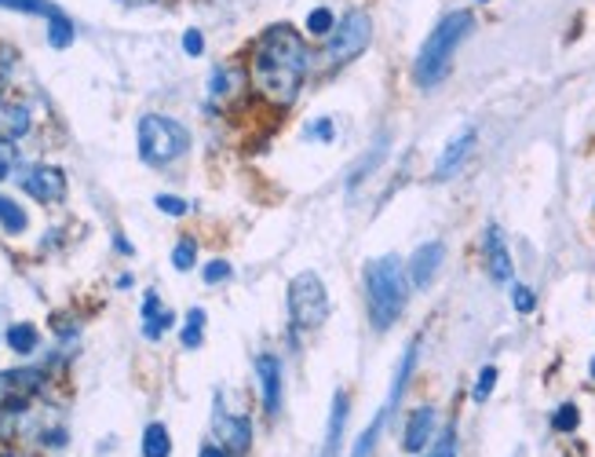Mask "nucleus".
<instances>
[{
    "instance_id": "f3484780",
    "label": "nucleus",
    "mask_w": 595,
    "mask_h": 457,
    "mask_svg": "<svg viewBox=\"0 0 595 457\" xmlns=\"http://www.w3.org/2000/svg\"><path fill=\"white\" fill-rule=\"evenodd\" d=\"M29 111L18 103H0V139H23L29 132Z\"/></svg>"
},
{
    "instance_id": "c85d7f7f",
    "label": "nucleus",
    "mask_w": 595,
    "mask_h": 457,
    "mask_svg": "<svg viewBox=\"0 0 595 457\" xmlns=\"http://www.w3.org/2000/svg\"><path fill=\"white\" fill-rule=\"evenodd\" d=\"M15 165H18V147L12 139H0V183L15 173Z\"/></svg>"
},
{
    "instance_id": "bb28decb",
    "label": "nucleus",
    "mask_w": 595,
    "mask_h": 457,
    "mask_svg": "<svg viewBox=\"0 0 595 457\" xmlns=\"http://www.w3.org/2000/svg\"><path fill=\"white\" fill-rule=\"evenodd\" d=\"M423 457H457V429H446L435 443L428 446Z\"/></svg>"
},
{
    "instance_id": "dca6fc26",
    "label": "nucleus",
    "mask_w": 595,
    "mask_h": 457,
    "mask_svg": "<svg viewBox=\"0 0 595 457\" xmlns=\"http://www.w3.org/2000/svg\"><path fill=\"white\" fill-rule=\"evenodd\" d=\"M344 424H347V395L337 392V395H332V417H329V429H326V446H321L318 457H337Z\"/></svg>"
},
{
    "instance_id": "0eeeda50",
    "label": "nucleus",
    "mask_w": 595,
    "mask_h": 457,
    "mask_svg": "<svg viewBox=\"0 0 595 457\" xmlns=\"http://www.w3.org/2000/svg\"><path fill=\"white\" fill-rule=\"evenodd\" d=\"M45 389V373L40 370H8L0 373V414L12 417L23 414L26 403Z\"/></svg>"
},
{
    "instance_id": "58836bf2",
    "label": "nucleus",
    "mask_w": 595,
    "mask_h": 457,
    "mask_svg": "<svg viewBox=\"0 0 595 457\" xmlns=\"http://www.w3.org/2000/svg\"><path fill=\"white\" fill-rule=\"evenodd\" d=\"M592 377H595V359H592Z\"/></svg>"
},
{
    "instance_id": "c756f323",
    "label": "nucleus",
    "mask_w": 595,
    "mask_h": 457,
    "mask_svg": "<svg viewBox=\"0 0 595 457\" xmlns=\"http://www.w3.org/2000/svg\"><path fill=\"white\" fill-rule=\"evenodd\" d=\"M493 384H497V366H486V370L479 373V381H476V392H471V399H476V403H486L490 395H493Z\"/></svg>"
},
{
    "instance_id": "6e6552de",
    "label": "nucleus",
    "mask_w": 595,
    "mask_h": 457,
    "mask_svg": "<svg viewBox=\"0 0 595 457\" xmlns=\"http://www.w3.org/2000/svg\"><path fill=\"white\" fill-rule=\"evenodd\" d=\"M23 191L40 205H59L66 198V176L55 165H37L23 176Z\"/></svg>"
},
{
    "instance_id": "5701e85b",
    "label": "nucleus",
    "mask_w": 595,
    "mask_h": 457,
    "mask_svg": "<svg viewBox=\"0 0 595 457\" xmlns=\"http://www.w3.org/2000/svg\"><path fill=\"white\" fill-rule=\"evenodd\" d=\"M173 264H176V271H190V267L198 264V242H194V238H183V242H176Z\"/></svg>"
},
{
    "instance_id": "f03ea898",
    "label": "nucleus",
    "mask_w": 595,
    "mask_h": 457,
    "mask_svg": "<svg viewBox=\"0 0 595 457\" xmlns=\"http://www.w3.org/2000/svg\"><path fill=\"white\" fill-rule=\"evenodd\" d=\"M471 26H476L471 12H450L435 29H431L417 55V66H413V77H417L420 88H435L446 81L453 55H457V48L464 45V37L471 34Z\"/></svg>"
},
{
    "instance_id": "423d86ee",
    "label": "nucleus",
    "mask_w": 595,
    "mask_h": 457,
    "mask_svg": "<svg viewBox=\"0 0 595 457\" xmlns=\"http://www.w3.org/2000/svg\"><path fill=\"white\" fill-rule=\"evenodd\" d=\"M369 37H372L369 15L355 8V12H347L344 18H340V26L329 34L326 59L329 63H351V59H358L369 48Z\"/></svg>"
},
{
    "instance_id": "72a5a7b5",
    "label": "nucleus",
    "mask_w": 595,
    "mask_h": 457,
    "mask_svg": "<svg viewBox=\"0 0 595 457\" xmlns=\"http://www.w3.org/2000/svg\"><path fill=\"white\" fill-rule=\"evenodd\" d=\"M154 205L161 208V213H168V216H187L190 213V205L183 202V198H173V194H157Z\"/></svg>"
},
{
    "instance_id": "1a4fd4ad",
    "label": "nucleus",
    "mask_w": 595,
    "mask_h": 457,
    "mask_svg": "<svg viewBox=\"0 0 595 457\" xmlns=\"http://www.w3.org/2000/svg\"><path fill=\"white\" fill-rule=\"evenodd\" d=\"M212 429L219 435V446L230 454H245L249 443H252V424L249 417H238V414H227L224 406H216L212 414Z\"/></svg>"
},
{
    "instance_id": "473e14b6",
    "label": "nucleus",
    "mask_w": 595,
    "mask_h": 457,
    "mask_svg": "<svg viewBox=\"0 0 595 457\" xmlns=\"http://www.w3.org/2000/svg\"><path fill=\"white\" fill-rule=\"evenodd\" d=\"M388 151H384V147H377V154H366V157H362V162L355 165V168H351V187H355L358 180H366V173H372V168H377V162H380V157H384Z\"/></svg>"
},
{
    "instance_id": "4be33fe9",
    "label": "nucleus",
    "mask_w": 595,
    "mask_h": 457,
    "mask_svg": "<svg viewBox=\"0 0 595 457\" xmlns=\"http://www.w3.org/2000/svg\"><path fill=\"white\" fill-rule=\"evenodd\" d=\"M201 341H205V312L201 307H190L187 315V326H183V347H201Z\"/></svg>"
},
{
    "instance_id": "20e7f679",
    "label": "nucleus",
    "mask_w": 595,
    "mask_h": 457,
    "mask_svg": "<svg viewBox=\"0 0 595 457\" xmlns=\"http://www.w3.org/2000/svg\"><path fill=\"white\" fill-rule=\"evenodd\" d=\"M187 147H190V132L176 117H165V114L139 117V157H143L147 165H173L176 157L187 154Z\"/></svg>"
},
{
    "instance_id": "f8f14e48",
    "label": "nucleus",
    "mask_w": 595,
    "mask_h": 457,
    "mask_svg": "<svg viewBox=\"0 0 595 457\" xmlns=\"http://www.w3.org/2000/svg\"><path fill=\"white\" fill-rule=\"evenodd\" d=\"M256 377L264 392V410L275 417L281 410V363L275 355H256Z\"/></svg>"
},
{
    "instance_id": "c9c22d12",
    "label": "nucleus",
    "mask_w": 595,
    "mask_h": 457,
    "mask_svg": "<svg viewBox=\"0 0 595 457\" xmlns=\"http://www.w3.org/2000/svg\"><path fill=\"white\" fill-rule=\"evenodd\" d=\"M183 52L194 55V59L205 52V37H201V29H187V34H183Z\"/></svg>"
},
{
    "instance_id": "f704fd0d",
    "label": "nucleus",
    "mask_w": 595,
    "mask_h": 457,
    "mask_svg": "<svg viewBox=\"0 0 595 457\" xmlns=\"http://www.w3.org/2000/svg\"><path fill=\"white\" fill-rule=\"evenodd\" d=\"M201 275H205V282H208V285L227 282V278H230V264H227V261H208V264H205V271H201Z\"/></svg>"
},
{
    "instance_id": "412c9836",
    "label": "nucleus",
    "mask_w": 595,
    "mask_h": 457,
    "mask_svg": "<svg viewBox=\"0 0 595 457\" xmlns=\"http://www.w3.org/2000/svg\"><path fill=\"white\" fill-rule=\"evenodd\" d=\"M74 37H77V29H74V23H69L63 12L48 15V45H52V48H69V45H74Z\"/></svg>"
},
{
    "instance_id": "b1692460",
    "label": "nucleus",
    "mask_w": 595,
    "mask_h": 457,
    "mask_svg": "<svg viewBox=\"0 0 595 457\" xmlns=\"http://www.w3.org/2000/svg\"><path fill=\"white\" fill-rule=\"evenodd\" d=\"M0 8H12V12H26V15H55L59 8L48 4V0H0Z\"/></svg>"
},
{
    "instance_id": "cd10ccee",
    "label": "nucleus",
    "mask_w": 595,
    "mask_h": 457,
    "mask_svg": "<svg viewBox=\"0 0 595 457\" xmlns=\"http://www.w3.org/2000/svg\"><path fill=\"white\" fill-rule=\"evenodd\" d=\"M384 410H380L377 414V421H372L369 424V429L366 432H362V440H358V446H355V454H351V457H366L369 450H372V446H377V435H380V429H384Z\"/></svg>"
},
{
    "instance_id": "9b49d317",
    "label": "nucleus",
    "mask_w": 595,
    "mask_h": 457,
    "mask_svg": "<svg viewBox=\"0 0 595 457\" xmlns=\"http://www.w3.org/2000/svg\"><path fill=\"white\" fill-rule=\"evenodd\" d=\"M476 128H460L457 136L446 143V151H442L439 157V165H435V180H450V176H457L460 173V165L468 162V154H471V147H476Z\"/></svg>"
},
{
    "instance_id": "f257e3e1",
    "label": "nucleus",
    "mask_w": 595,
    "mask_h": 457,
    "mask_svg": "<svg viewBox=\"0 0 595 457\" xmlns=\"http://www.w3.org/2000/svg\"><path fill=\"white\" fill-rule=\"evenodd\" d=\"M307 66H311V55L304 48V37H300L289 23H281V26L264 29V37H259L256 48H252L249 74H252V85H256L267 99L289 106L292 99H296L300 85H304Z\"/></svg>"
},
{
    "instance_id": "4c0bfd02",
    "label": "nucleus",
    "mask_w": 595,
    "mask_h": 457,
    "mask_svg": "<svg viewBox=\"0 0 595 457\" xmlns=\"http://www.w3.org/2000/svg\"><path fill=\"white\" fill-rule=\"evenodd\" d=\"M198 457H230V450H224V446H201Z\"/></svg>"
},
{
    "instance_id": "6ab92c4d",
    "label": "nucleus",
    "mask_w": 595,
    "mask_h": 457,
    "mask_svg": "<svg viewBox=\"0 0 595 457\" xmlns=\"http://www.w3.org/2000/svg\"><path fill=\"white\" fill-rule=\"evenodd\" d=\"M0 227H4V234H23L29 227V216L26 208L15 202V198H4L0 194Z\"/></svg>"
},
{
    "instance_id": "7c9ffc66",
    "label": "nucleus",
    "mask_w": 595,
    "mask_h": 457,
    "mask_svg": "<svg viewBox=\"0 0 595 457\" xmlns=\"http://www.w3.org/2000/svg\"><path fill=\"white\" fill-rule=\"evenodd\" d=\"M511 307H516L519 315H530L533 307H537V296H533L530 285H516V290H511Z\"/></svg>"
},
{
    "instance_id": "39448f33",
    "label": "nucleus",
    "mask_w": 595,
    "mask_h": 457,
    "mask_svg": "<svg viewBox=\"0 0 595 457\" xmlns=\"http://www.w3.org/2000/svg\"><path fill=\"white\" fill-rule=\"evenodd\" d=\"M289 315L296 330H318L329 319V296L315 271H300L289 282Z\"/></svg>"
},
{
    "instance_id": "2eb2a0df",
    "label": "nucleus",
    "mask_w": 595,
    "mask_h": 457,
    "mask_svg": "<svg viewBox=\"0 0 595 457\" xmlns=\"http://www.w3.org/2000/svg\"><path fill=\"white\" fill-rule=\"evenodd\" d=\"M173 322H176V315L168 312V307H161L157 293H147V301H143V337L147 341H161Z\"/></svg>"
},
{
    "instance_id": "e433bc0d",
    "label": "nucleus",
    "mask_w": 595,
    "mask_h": 457,
    "mask_svg": "<svg viewBox=\"0 0 595 457\" xmlns=\"http://www.w3.org/2000/svg\"><path fill=\"white\" fill-rule=\"evenodd\" d=\"M307 136L311 139H329L332 136V122H329V117H321L315 128H307Z\"/></svg>"
},
{
    "instance_id": "4468645a",
    "label": "nucleus",
    "mask_w": 595,
    "mask_h": 457,
    "mask_svg": "<svg viewBox=\"0 0 595 457\" xmlns=\"http://www.w3.org/2000/svg\"><path fill=\"white\" fill-rule=\"evenodd\" d=\"M431 432H435V410L431 406H417L409 414V424H406V450L409 454H420L428 446Z\"/></svg>"
},
{
    "instance_id": "a878e982",
    "label": "nucleus",
    "mask_w": 595,
    "mask_h": 457,
    "mask_svg": "<svg viewBox=\"0 0 595 457\" xmlns=\"http://www.w3.org/2000/svg\"><path fill=\"white\" fill-rule=\"evenodd\" d=\"M581 424V414H578V406L567 403V406H559L556 414H552V429L556 432H573Z\"/></svg>"
},
{
    "instance_id": "ddd939ff",
    "label": "nucleus",
    "mask_w": 595,
    "mask_h": 457,
    "mask_svg": "<svg viewBox=\"0 0 595 457\" xmlns=\"http://www.w3.org/2000/svg\"><path fill=\"white\" fill-rule=\"evenodd\" d=\"M482 253H486V271L493 282H511V256H508V245H504L501 227H486Z\"/></svg>"
},
{
    "instance_id": "9d476101",
    "label": "nucleus",
    "mask_w": 595,
    "mask_h": 457,
    "mask_svg": "<svg viewBox=\"0 0 595 457\" xmlns=\"http://www.w3.org/2000/svg\"><path fill=\"white\" fill-rule=\"evenodd\" d=\"M442 261H446V245L442 242H428V245H420L417 253L409 256V282H413V290H428L431 282H435V275H439V267Z\"/></svg>"
},
{
    "instance_id": "393cba45",
    "label": "nucleus",
    "mask_w": 595,
    "mask_h": 457,
    "mask_svg": "<svg viewBox=\"0 0 595 457\" xmlns=\"http://www.w3.org/2000/svg\"><path fill=\"white\" fill-rule=\"evenodd\" d=\"M307 29H311L315 37H329L332 29H337V18H332L329 8H315V12L307 15Z\"/></svg>"
},
{
    "instance_id": "7ed1b4c3",
    "label": "nucleus",
    "mask_w": 595,
    "mask_h": 457,
    "mask_svg": "<svg viewBox=\"0 0 595 457\" xmlns=\"http://www.w3.org/2000/svg\"><path fill=\"white\" fill-rule=\"evenodd\" d=\"M366 304L377 330H391L398 322V315L406 312L409 285L395 256H380V261L366 264Z\"/></svg>"
},
{
    "instance_id": "2f4dec72",
    "label": "nucleus",
    "mask_w": 595,
    "mask_h": 457,
    "mask_svg": "<svg viewBox=\"0 0 595 457\" xmlns=\"http://www.w3.org/2000/svg\"><path fill=\"white\" fill-rule=\"evenodd\" d=\"M208 85H212V88H208L212 99H227L230 92H235V88H230V69H224V66L212 69V81H208Z\"/></svg>"
},
{
    "instance_id": "aec40b11",
    "label": "nucleus",
    "mask_w": 595,
    "mask_h": 457,
    "mask_svg": "<svg viewBox=\"0 0 595 457\" xmlns=\"http://www.w3.org/2000/svg\"><path fill=\"white\" fill-rule=\"evenodd\" d=\"M173 454V440H168L165 424H147L143 432V457H168Z\"/></svg>"
},
{
    "instance_id": "a211bd4d",
    "label": "nucleus",
    "mask_w": 595,
    "mask_h": 457,
    "mask_svg": "<svg viewBox=\"0 0 595 457\" xmlns=\"http://www.w3.org/2000/svg\"><path fill=\"white\" fill-rule=\"evenodd\" d=\"M4 341L15 355H34L37 344H40V333H37L34 322H12L8 326V333H4Z\"/></svg>"
}]
</instances>
